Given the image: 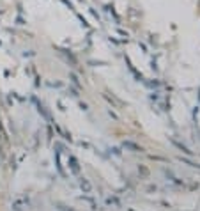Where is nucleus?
I'll use <instances>...</instances> for the list:
<instances>
[{
  "label": "nucleus",
  "instance_id": "obj_1",
  "mask_svg": "<svg viewBox=\"0 0 200 211\" xmlns=\"http://www.w3.org/2000/svg\"><path fill=\"white\" fill-rule=\"evenodd\" d=\"M175 146H177V147H179L182 153H186V154H191V153H193V151H190L188 147H184V146H182V144H179V142H175Z\"/></svg>",
  "mask_w": 200,
  "mask_h": 211
},
{
  "label": "nucleus",
  "instance_id": "obj_2",
  "mask_svg": "<svg viewBox=\"0 0 200 211\" xmlns=\"http://www.w3.org/2000/svg\"><path fill=\"white\" fill-rule=\"evenodd\" d=\"M126 147H129V149H135V151H142V149L138 147V146H135V144H131V142H126Z\"/></svg>",
  "mask_w": 200,
  "mask_h": 211
}]
</instances>
